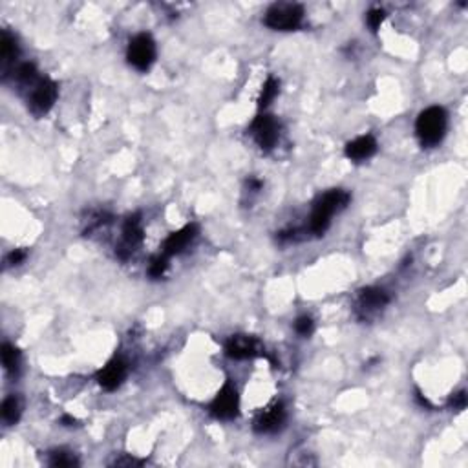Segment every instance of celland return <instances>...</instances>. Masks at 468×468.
Returning a JSON list of instances; mask_svg holds the SVG:
<instances>
[{
    "instance_id": "5",
    "label": "cell",
    "mask_w": 468,
    "mask_h": 468,
    "mask_svg": "<svg viewBox=\"0 0 468 468\" xmlns=\"http://www.w3.org/2000/svg\"><path fill=\"white\" fill-rule=\"evenodd\" d=\"M127 59L136 70L146 71L156 61V42L148 33H139L129 45Z\"/></svg>"
},
{
    "instance_id": "8",
    "label": "cell",
    "mask_w": 468,
    "mask_h": 468,
    "mask_svg": "<svg viewBox=\"0 0 468 468\" xmlns=\"http://www.w3.org/2000/svg\"><path fill=\"white\" fill-rule=\"evenodd\" d=\"M226 355L234 361H245L262 355V346L255 337L251 335H234L227 340Z\"/></svg>"
},
{
    "instance_id": "9",
    "label": "cell",
    "mask_w": 468,
    "mask_h": 468,
    "mask_svg": "<svg viewBox=\"0 0 468 468\" xmlns=\"http://www.w3.org/2000/svg\"><path fill=\"white\" fill-rule=\"evenodd\" d=\"M143 242V227L141 220H139V214H134V216L127 218L123 226V243L117 247V257L119 258H129L134 252V249Z\"/></svg>"
},
{
    "instance_id": "14",
    "label": "cell",
    "mask_w": 468,
    "mask_h": 468,
    "mask_svg": "<svg viewBox=\"0 0 468 468\" xmlns=\"http://www.w3.org/2000/svg\"><path fill=\"white\" fill-rule=\"evenodd\" d=\"M375 152H377V141L375 137L370 136V134L363 137H357L355 141L346 145V156H348L351 161H364V159H370Z\"/></svg>"
},
{
    "instance_id": "24",
    "label": "cell",
    "mask_w": 468,
    "mask_h": 468,
    "mask_svg": "<svg viewBox=\"0 0 468 468\" xmlns=\"http://www.w3.org/2000/svg\"><path fill=\"white\" fill-rule=\"evenodd\" d=\"M24 258H26V251H23V249H15V251L8 257V264L9 265H18L21 262L24 260Z\"/></svg>"
},
{
    "instance_id": "16",
    "label": "cell",
    "mask_w": 468,
    "mask_h": 468,
    "mask_svg": "<svg viewBox=\"0 0 468 468\" xmlns=\"http://www.w3.org/2000/svg\"><path fill=\"white\" fill-rule=\"evenodd\" d=\"M21 414H23V404H21V399L17 395H9L2 402V419L8 424H15L21 419Z\"/></svg>"
},
{
    "instance_id": "1",
    "label": "cell",
    "mask_w": 468,
    "mask_h": 468,
    "mask_svg": "<svg viewBox=\"0 0 468 468\" xmlns=\"http://www.w3.org/2000/svg\"><path fill=\"white\" fill-rule=\"evenodd\" d=\"M348 204L349 194L346 190H327L326 194H322L315 201L313 212H311L310 218V233H313L315 236H322L327 230V227H329V223H332L333 214L348 207Z\"/></svg>"
},
{
    "instance_id": "23",
    "label": "cell",
    "mask_w": 468,
    "mask_h": 468,
    "mask_svg": "<svg viewBox=\"0 0 468 468\" xmlns=\"http://www.w3.org/2000/svg\"><path fill=\"white\" fill-rule=\"evenodd\" d=\"M450 406L454 408V410H463V408L467 406V395H464V392H460V393H455V395H452Z\"/></svg>"
},
{
    "instance_id": "2",
    "label": "cell",
    "mask_w": 468,
    "mask_h": 468,
    "mask_svg": "<svg viewBox=\"0 0 468 468\" xmlns=\"http://www.w3.org/2000/svg\"><path fill=\"white\" fill-rule=\"evenodd\" d=\"M448 124V115L441 106H430L417 117L416 132L423 146H435L443 141Z\"/></svg>"
},
{
    "instance_id": "20",
    "label": "cell",
    "mask_w": 468,
    "mask_h": 468,
    "mask_svg": "<svg viewBox=\"0 0 468 468\" xmlns=\"http://www.w3.org/2000/svg\"><path fill=\"white\" fill-rule=\"evenodd\" d=\"M168 267V257L167 255H158L151 260V265H148V274H151L152 279H161L165 274Z\"/></svg>"
},
{
    "instance_id": "19",
    "label": "cell",
    "mask_w": 468,
    "mask_h": 468,
    "mask_svg": "<svg viewBox=\"0 0 468 468\" xmlns=\"http://www.w3.org/2000/svg\"><path fill=\"white\" fill-rule=\"evenodd\" d=\"M49 464L57 468H70V467H79V460L70 452L64 450H55L49 454Z\"/></svg>"
},
{
    "instance_id": "12",
    "label": "cell",
    "mask_w": 468,
    "mask_h": 468,
    "mask_svg": "<svg viewBox=\"0 0 468 468\" xmlns=\"http://www.w3.org/2000/svg\"><path fill=\"white\" fill-rule=\"evenodd\" d=\"M196 236H198V226L196 223H190V226H185L183 229L176 230V233H172L165 240L163 255H167V257L180 255V252L189 247L190 243L194 242Z\"/></svg>"
},
{
    "instance_id": "3",
    "label": "cell",
    "mask_w": 468,
    "mask_h": 468,
    "mask_svg": "<svg viewBox=\"0 0 468 468\" xmlns=\"http://www.w3.org/2000/svg\"><path fill=\"white\" fill-rule=\"evenodd\" d=\"M57 84L48 77H40L37 83H33L28 88V108L35 115L48 114L57 101Z\"/></svg>"
},
{
    "instance_id": "18",
    "label": "cell",
    "mask_w": 468,
    "mask_h": 468,
    "mask_svg": "<svg viewBox=\"0 0 468 468\" xmlns=\"http://www.w3.org/2000/svg\"><path fill=\"white\" fill-rule=\"evenodd\" d=\"M279 81L274 79V77H269V79L265 81L264 86H262L260 98H258V106L260 108H265V106H269L271 101L276 98V93H279Z\"/></svg>"
},
{
    "instance_id": "11",
    "label": "cell",
    "mask_w": 468,
    "mask_h": 468,
    "mask_svg": "<svg viewBox=\"0 0 468 468\" xmlns=\"http://www.w3.org/2000/svg\"><path fill=\"white\" fill-rule=\"evenodd\" d=\"M287 419L286 406L282 402H274L273 406L267 408L265 411H262L260 416L255 421V430L258 433H274L279 432L283 426Z\"/></svg>"
},
{
    "instance_id": "4",
    "label": "cell",
    "mask_w": 468,
    "mask_h": 468,
    "mask_svg": "<svg viewBox=\"0 0 468 468\" xmlns=\"http://www.w3.org/2000/svg\"><path fill=\"white\" fill-rule=\"evenodd\" d=\"M304 18V8L298 4H274L267 9L265 26L276 31H291L300 26Z\"/></svg>"
},
{
    "instance_id": "17",
    "label": "cell",
    "mask_w": 468,
    "mask_h": 468,
    "mask_svg": "<svg viewBox=\"0 0 468 468\" xmlns=\"http://www.w3.org/2000/svg\"><path fill=\"white\" fill-rule=\"evenodd\" d=\"M2 364H4L8 373L15 375L18 371V366H21V351L11 344L2 346Z\"/></svg>"
},
{
    "instance_id": "21",
    "label": "cell",
    "mask_w": 468,
    "mask_h": 468,
    "mask_svg": "<svg viewBox=\"0 0 468 468\" xmlns=\"http://www.w3.org/2000/svg\"><path fill=\"white\" fill-rule=\"evenodd\" d=\"M315 329V324L311 320V317H300L296 318L295 322V332L302 337H310Z\"/></svg>"
},
{
    "instance_id": "25",
    "label": "cell",
    "mask_w": 468,
    "mask_h": 468,
    "mask_svg": "<svg viewBox=\"0 0 468 468\" xmlns=\"http://www.w3.org/2000/svg\"><path fill=\"white\" fill-rule=\"evenodd\" d=\"M143 461L136 460V457H121V460L114 461V467H139Z\"/></svg>"
},
{
    "instance_id": "15",
    "label": "cell",
    "mask_w": 468,
    "mask_h": 468,
    "mask_svg": "<svg viewBox=\"0 0 468 468\" xmlns=\"http://www.w3.org/2000/svg\"><path fill=\"white\" fill-rule=\"evenodd\" d=\"M18 55V46L15 37L9 33V31H2V37H0V59L4 64H9V62L17 59Z\"/></svg>"
},
{
    "instance_id": "22",
    "label": "cell",
    "mask_w": 468,
    "mask_h": 468,
    "mask_svg": "<svg viewBox=\"0 0 468 468\" xmlns=\"http://www.w3.org/2000/svg\"><path fill=\"white\" fill-rule=\"evenodd\" d=\"M386 13L382 11V9H371L370 13H368V26L371 28L373 31H377L380 28V24H382V21H385Z\"/></svg>"
},
{
    "instance_id": "10",
    "label": "cell",
    "mask_w": 468,
    "mask_h": 468,
    "mask_svg": "<svg viewBox=\"0 0 468 468\" xmlns=\"http://www.w3.org/2000/svg\"><path fill=\"white\" fill-rule=\"evenodd\" d=\"M127 373H129V366H127V363H124L123 358L115 357L112 358L110 363L106 364L101 371H99L98 382L101 388L112 392V390H117L121 385H123Z\"/></svg>"
},
{
    "instance_id": "6",
    "label": "cell",
    "mask_w": 468,
    "mask_h": 468,
    "mask_svg": "<svg viewBox=\"0 0 468 468\" xmlns=\"http://www.w3.org/2000/svg\"><path fill=\"white\" fill-rule=\"evenodd\" d=\"M249 132L255 137V141H257V145L260 146L262 151H271L276 145V141H279L280 124L273 115L262 114L252 121Z\"/></svg>"
},
{
    "instance_id": "7",
    "label": "cell",
    "mask_w": 468,
    "mask_h": 468,
    "mask_svg": "<svg viewBox=\"0 0 468 468\" xmlns=\"http://www.w3.org/2000/svg\"><path fill=\"white\" fill-rule=\"evenodd\" d=\"M238 392L230 382H226V386L218 392L214 401L211 402V414L216 419L230 421L238 416Z\"/></svg>"
},
{
    "instance_id": "13",
    "label": "cell",
    "mask_w": 468,
    "mask_h": 468,
    "mask_svg": "<svg viewBox=\"0 0 468 468\" xmlns=\"http://www.w3.org/2000/svg\"><path fill=\"white\" fill-rule=\"evenodd\" d=\"M388 293L385 289H380V287H366L358 295V308L364 313H373V311L382 310L385 305H388Z\"/></svg>"
}]
</instances>
